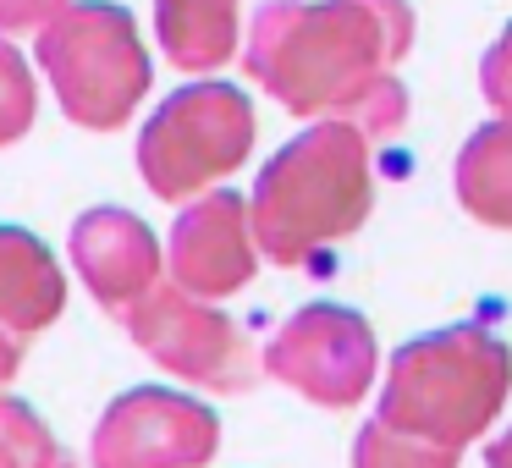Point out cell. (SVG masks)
Here are the masks:
<instances>
[{
  "mask_svg": "<svg viewBox=\"0 0 512 468\" xmlns=\"http://www.w3.org/2000/svg\"><path fill=\"white\" fill-rule=\"evenodd\" d=\"M364 210V155L342 127H320L265 166L254 193V237L276 265H303L353 232Z\"/></svg>",
  "mask_w": 512,
  "mask_h": 468,
  "instance_id": "1",
  "label": "cell"
},
{
  "mask_svg": "<svg viewBox=\"0 0 512 468\" xmlns=\"http://www.w3.org/2000/svg\"><path fill=\"white\" fill-rule=\"evenodd\" d=\"M221 424L204 402L166 386H138L94 424V468H199L215 457Z\"/></svg>",
  "mask_w": 512,
  "mask_h": 468,
  "instance_id": "6",
  "label": "cell"
},
{
  "mask_svg": "<svg viewBox=\"0 0 512 468\" xmlns=\"http://www.w3.org/2000/svg\"><path fill=\"white\" fill-rule=\"evenodd\" d=\"M353 468H452V452L424 441V435H408V430H397V424L375 419L358 435Z\"/></svg>",
  "mask_w": 512,
  "mask_h": 468,
  "instance_id": "13",
  "label": "cell"
},
{
  "mask_svg": "<svg viewBox=\"0 0 512 468\" xmlns=\"http://www.w3.org/2000/svg\"><path fill=\"white\" fill-rule=\"evenodd\" d=\"M237 0H155L160 45L177 67H215L232 56Z\"/></svg>",
  "mask_w": 512,
  "mask_h": 468,
  "instance_id": "11",
  "label": "cell"
},
{
  "mask_svg": "<svg viewBox=\"0 0 512 468\" xmlns=\"http://www.w3.org/2000/svg\"><path fill=\"white\" fill-rule=\"evenodd\" d=\"M67 0H0V28L6 34H23V28H45L61 17Z\"/></svg>",
  "mask_w": 512,
  "mask_h": 468,
  "instance_id": "15",
  "label": "cell"
},
{
  "mask_svg": "<svg viewBox=\"0 0 512 468\" xmlns=\"http://www.w3.org/2000/svg\"><path fill=\"white\" fill-rule=\"evenodd\" d=\"M28 127H34V78L12 45H0V144H17Z\"/></svg>",
  "mask_w": 512,
  "mask_h": 468,
  "instance_id": "14",
  "label": "cell"
},
{
  "mask_svg": "<svg viewBox=\"0 0 512 468\" xmlns=\"http://www.w3.org/2000/svg\"><path fill=\"white\" fill-rule=\"evenodd\" d=\"M0 468H78L28 402L0 397Z\"/></svg>",
  "mask_w": 512,
  "mask_h": 468,
  "instance_id": "12",
  "label": "cell"
},
{
  "mask_svg": "<svg viewBox=\"0 0 512 468\" xmlns=\"http://www.w3.org/2000/svg\"><path fill=\"white\" fill-rule=\"evenodd\" d=\"M122 325L155 364H166L171 375L193 380V386L248 391L259 380L248 336L237 331L221 309H210L204 298H193V292H182V287L144 292V298L122 314Z\"/></svg>",
  "mask_w": 512,
  "mask_h": 468,
  "instance_id": "5",
  "label": "cell"
},
{
  "mask_svg": "<svg viewBox=\"0 0 512 468\" xmlns=\"http://www.w3.org/2000/svg\"><path fill=\"white\" fill-rule=\"evenodd\" d=\"M490 468H512V435H501V441L490 446Z\"/></svg>",
  "mask_w": 512,
  "mask_h": 468,
  "instance_id": "17",
  "label": "cell"
},
{
  "mask_svg": "<svg viewBox=\"0 0 512 468\" xmlns=\"http://www.w3.org/2000/svg\"><path fill=\"white\" fill-rule=\"evenodd\" d=\"M265 369L276 380H287L292 391L325 402V408H342L358 402L375 375V342H369L364 320L353 309H336V303H314V309L292 314L265 347Z\"/></svg>",
  "mask_w": 512,
  "mask_h": 468,
  "instance_id": "7",
  "label": "cell"
},
{
  "mask_svg": "<svg viewBox=\"0 0 512 468\" xmlns=\"http://www.w3.org/2000/svg\"><path fill=\"white\" fill-rule=\"evenodd\" d=\"M61 309H67V276L56 270L50 248L23 226H0V325L34 336L56 325Z\"/></svg>",
  "mask_w": 512,
  "mask_h": 468,
  "instance_id": "10",
  "label": "cell"
},
{
  "mask_svg": "<svg viewBox=\"0 0 512 468\" xmlns=\"http://www.w3.org/2000/svg\"><path fill=\"white\" fill-rule=\"evenodd\" d=\"M72 265L89 281L94 303L127 314L160 281V248L149 226L127 210H89L72 226Z\"/></svg>",
  "mask_w": 512,
  "mask_h": 468,
  "instance_id": "9",
  "label": "cell"
},
{
  "mask_svg": "<svg viewBox=\"0 0 512 468\" xmlns=\"http://www.w3.org/2000/svg\"><path fill=\"white\" fill-rule=\"evenodd\" d=\"M248 138H254V116H248L243 94L221 89V83H199V89L171 94L149 116L144 138H138V171L160 199H188L248 155Z\"/></svg>",
  "mask_w": 512,
  "mask_h": 468,
  "instance_id": "4",
  "label": "cell"
},
{
  "mask_svg": "<svg viewBox=\"0 0 512 468\" xmlns=\"http://www.w3.org/2000/svg\"><path fill=\"white\" fill-rule=\"evenodd\" d=\"M17 364H23V336L0 325V386H6V380L17 375Z\"/></svg>",
  "mask_w": 512,
  "mask_h": 468,
  "instance_id": "16",
  "label": "cell"
},
{
  "mask_svg": "<svg viewBox=\"0 0 512 468\" xmlns=\"http://www.w3.org/2000/svg\"><path fill=\"white\" fill-rule=\"evenodd\" d=\"M39 61L56 83L61 111L100 133L122 127L149 89V56L133 34V17L111 0L61 6V17L39 34Z\"/></svg>",
  "mask_w": 512,
  "mask_h": 468,
  "instance_id": "3",
  "label": "cell"
},
{
  "mask_svg": "<svg viewBox=\"0 0 512 468\" xmlns=\"http://www.w3.org/2000/svg\"><path fill=\"white\" fill-rule=\"evenodd\" d=\"M171 276L193 298H226L254 276L248 204L237 193H210L193 210H182L171 232Z\"/></svg>",
  "mask_w": 512,
  "mask_h": 468,
  "instance_id": "8",
  "label": "cell"
},
{
  "mask_svg": "<svg viewBox=\"0 0 512 468\" xmlns=\"http://www.w3.org/2000/svg\"><path fill=\"white\" fill-rule=\"evenodd\" d=\"M501 391H507V353L485 331L430 336L397 353L380 419L452 452L457 441L485 430Z\"/></svg>",
  "mask_w": 512,
  "mask_h": 468,
  "instance_id": "2",
  "label": "cell"
}]
</instances>
